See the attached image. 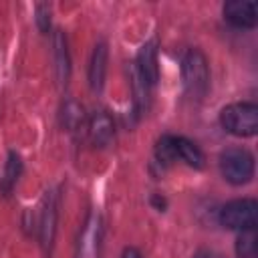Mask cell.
<instances>
[{"mask_svg":"<svg viewBox=\"0 0 258 258\" xmlns=\"http://www.w3.org/2000/svg\"><path fill=\"white\" fill-rule=\"evenodd\" d=\"M129 79H131V89H133V101H135V109L137 113H145L149 107V85L147 81L141 77V73L137 71L135 62L129 67Z\"/></svg>","mask_w":258,"mask_h":258,"instance_id":"obj_13","label":"cell"},{"mask_svg":"<svg viewBox=\"0 0 258 258\" xmlns=\"http://www.w3.org/2000/svg\"><path fill=\"white\" fill-rule=\"evenodd\" d=\"M56 220H58V204H56V194L46 191L42 212H40V222H38V232H40V246L48 254L54 242L56 234Z\"/></svg>","mask_w":258,"mask_h":258,"instance_id":"obj_5","label":"cell"},{"mask_svg":"<svg viewBox=\"0 0 258 258\" xmlns=\"http://www.w3.org/2000/svg\"><path fill=\"white\" fill-rule=\"evenodd\" d=\"M155 157L163 165H169V163H173L177 159L175 157V147H173V137L171 135H163L157 141V145H155Z\"/></svg>","mask_w":258,"mask_h":258,"instance_id":"obj_17","label":"cell"},{"mask_svg":"<svg viewBox=\"0 0 258 258\" xmlns=\"http://www.w3.org/2000/svg\"><path fill=\"white\" fill-rule=\"evenodd\" d=\"M36 26L40 32H48L50 28V6L48 4H36Z\"/></svg>","mask_w":258,"mask_h":258,"instance_id":"obj_18","label":"cell"},{"mask_svg":"<svg viewBox=\"0 0 258 258\" xmlns=\"http://www.w3.org/2000/svg\"><path fill=\"white\" fill-rule=\"evenodd\" d=\"M181 77H183V87L187 91L189 97L194 99H202L208 89H210V69H208V60L206 56L191 48L185 52L183 60H181Z\"/></svg>","mask_w":258,"mask_h":258,"instance_id":"obj_2","label":"cell"},{"mask_svg":"<svg viewBox=\"0 0 258 258\" xmlns=\"http://www.w3.org/2000/svg\"><path fill=\"white\" fill-rule=\"evenodd\" d=\"M222 127L236 137H252L258 131V107L254 103H234L220 113Z\"/></svg>","mask_w":258,"mask_h":258,"instance_id":"obj_1","label":"cell"},{"mask_svg":"<svg viewBox=\"0 0 258 258\" xmlns=\"http://www.w3.org/2000/svg\"><path fill=\"white\" fill-rule=\"evenodd\" d=\"M121 258H141V254H139V250H135V248H125L123 254H121Z\"/></svg>","mask_w":258,"mask_h":258,"instance_id":"obj_19","label":"cell"},{"mask_svg":"<svg viewBox=\"0 0 258 258\" xmlns=\"http://www.w3.org/2000/svg\"><path fill=\"white\" fill-rule=\"evenodd\" d=\"M135 67L137 71L141 73V77L147 81L149 87H153L159 79V67H157V44L153 40L145 42L137 54V60H135Z\"/></svg>","mask_w":258,"mask_h":258,"instance_id":"obj_9","label":"cell"},{"mask_svg":"<svg viewBox=\"0 0 258 258\" xmlns=\"http://www.w3.org/2000/svg\"><path fill=\"white\" fill-rule=\"evenodd\" d=\"M105 73H107V44L97 42L89 62V85L95 93H101L105 85Z\"/></svg>","mask_w":258,"mask_h":258,"instance_id":"obj_10","label":"cell"},{"mask_svg":"<svg viewBox=\"0 0 258 258\" xmlns=\"http://www.w3.org/2000/svg\"><path fill=\"white\" fill-rule=\"evenodd\" d=\"M258 220V204L254 200H234L220 212V222L228 230H250Z\"/></svg>","mask_w":258,"mask_h":258,"instance_id":"obj_4","label":"cell"},{"mask_svg":"<svg viewBox=\"0 0 258 258\" xmlns=\"http://www.w3.org/2000/svg\"><path fill=\"white\" fill-rule=\"evenodd\" d=\"M20 171H22V161H20V157L12 151V153L8 155V161H6V167H4V175H2V191H4L6 196L14 189L16 181H18V177H20Z\"/></svg>","mask_w":258,"mask_h":258,"instance_id":"obj_16","label":"cell"},{"mask_svg":"<svg viewBox=\"0 0 258 258\" xmlns=\"http://www.w3.org/2000/svg\"><path fill=\"white\" fill-rule=\"evenodd\" d=\"M220 171L234 185L248 183L254 177V155L244 147H228L220 155Z\"/></svg>","mask_w":258,"mask_h":258,"instance_id":"obj_3","label":"cell"},{"mask_svg":"<svg viewBox=\"0 0 258 258\" xmlns=\"http://www.w3.org/2000/svg\"><path fill=\"white\" fill-rule=\"evenodd\" d=\"M60 123L67 131H79L85 125V109L77 101L69 99L60 109Z\"/></svg>","mask_w":258,"mask_h":258,"instance_id":"obj_14","label":"cell"},{"mask_svg":"<svg viewBox=\"0 0 258 258\" xmlns=\"http://www.w3.org/2000/svg\"><path fill=\"white\" fill-rule=\"evenodd\" d=\"M99 240H101V220L99 216L91 214L85 222L83 234L79 238L77 258H97L99 256Z\"/></svg>","mask_w":258,"mask_h":258,"instance_id":"obj_8","label":"cell"},{"mask_svg":"<svg viewBox=\"0 0 258 258\" xmlns=\"http://www.w3.org/2000/svg\"><path fill=\"white\" fill-rule=\"evenodd\" d=\"M87 131H89V139L97 147H107L115 137L113 119L105 111H97L91 115V119L87 121Z\"/></svg>","mask_w":258,"mask_h":258,"instance_id":"obj_7","label":"cell"},{"mask_svg":"<svg viewBox=\"0 0 258 258\" xmlns=\"http://www.w3.org/2000/svg\"><path fill=\"white\" fill-rule=\"evenodd\" d=\"M224 18L238 28H254L258 22V10L254 2L234 0L224 4Z\"/></svg>","mask_w":258,"mask_h":258,"instance_id":"obj_6","label":"cell"},{"mask_svg":"<svg viewBox=\"0 0 258 258\" xmlns=\"http://www.w3.org/2000/svg\"><path fill=\"white\" fill-rule=\"evenodd\" d=\"M236 254L238 258H258V236L256 228L242 230L236 240Z\"/></svg>","mask_w":258,"mask_h":258,"instance_id":"obj_15","label":"cell"},{"mask_svg":"<svg viewBox=\"0 0 258 258\" xmlns=\"http://www.w3.org/2000/svg\"><path fill=\"white\" fill-rule=\"evenodd\" d=\"M173 147H175V157L181 159L185 165L194 169L204 167V153L196 143H191L185 137H173Z\"/></svg>","mask_w":258,"mask_h":258,"instance_id":"obj_12","label":"cell"},{"mask_svg":"<svg viewBox=\"0 0 258 258\" xmlns=\"http://www.w3.org/2000/svg\"><path fill=\"white\" fill-rule=\"evenodd\" d=\"M196 258H220V256H218V254H214V252L204 250V252H198V254H196Z\"/></svg>","mask_w":258,"mask_h":258,"instance_id":"obj_20","label":"cell"},{"mask_svg":"<svg viewBox=\"0 0 258 258\" xmlns=\"http://www.w3.org/2000/svg\"><path fill=\"white\" fill-rule=\"evenodd\" d=\"M52 56H54V71H56V79L58 83H67L69 75H71V56H69V46H67V38L60 30L54 32L52 36Z\"/></svg>","mask_w":258,"mask_h":258,"instance_id":"obj_11","label":"cell"}]
</instances>
